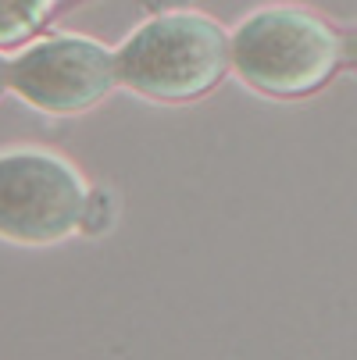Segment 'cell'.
<instances>
[{"instance_id":"5b68a950","label":"cell","mask_w":357,"mask_h":360,"mask_svg":"<svg viewBox=\"0 0 357 360\" xmlns=\"http://www.w3.org/2000/svg\"><path fill=\"white\" fill-rule=\"evenodd\" d=\"M50 11H54L50 0H0V50L29 43Z\"/></svg>"},{"instance_id":"6da1fadb","label":"cell","mask_w":357,"mask_h":360,"mask_svg":"<svg viewBox=\"0 0 357 360\" xmlns=\"http://www.w3.org/2000/svg\"><path fill=\"white\" fill-rule=\"evenodd\" d=\"M343 65V32L303 4H261L229 29V75L272 100L318 93Z\"/></svg>"},{"instance_id":"277c9868","label":"cell","mask_w":357,"mask_h":360,"mask_svg":"<svg viewBox=\"0 0 357 360\" xmlns=\"http://www.w3.org/2000/svg\"><path fill=\"white\" fill-rule=\"evenodd\" d=\"M115 89V50L82 32L32 36L8 54V93L43 115H86Z\"/></svg>"},{"instance_id":"8992f818","label":"cell","mask_w":357,"mask_h":360,"mask_svg":"<svg viewBox=\"0 0 357 360\" xmlns=\"http://www.w3.org/2000/svg\"><path fill=\"white\" fill-rule=\"evenodd\" d=\"M343 61H346V65H353V68H357V29H353V32H346V36H343Z\"/></svg>"},{"instance_id":"52a82bcc","label":"cell","mask_w":357,"mask_h":360,"mask_svg":"<svg viewBox=\"0 0 357 360\" xmlns=\"http://www.w3.org/2000/svg\"><path fill=\"white\" fill-rule=\"evenodd\" d=\"M8 93V54L0 50V96Z\"/></svg>"},{"instance_id":"3957f363","label":"cell","mask_w":357,"mask_h":360,"mask_svg":"<svg viewBox=\"0 0 357 360\" xmlns=\"http://www.w3.org/2000/svg\"><path fill=\"white\" fill-rule=\"evenodd\" d=\"M89 179L61 150L18 143L0 150V239L58 246L82 232Z\"/></svg>"},{"instance_id":"ba28073f","label":"cell","mask_w":357,"mask_h":360,"mask_svg":"<svg viewBox=\"0 0 357 360\" xmlns=\"http://www.w3.org/2000/svg\"><path fill=\"white\" fill-rule=\"evenodd\" d=\"M50 4H54V8H58V4H65V0H50Z\"/></svg>"},{"instance_id":"7a4b0ae2","label":"cell","mask_w":357,"mask_h":360,"mask_svg":"<svg viewBox=\"0 0 357 360\" xmlns=\"http://www.w3.org/2000/svg\"><path fill=\"white\" fill-rule=\"evenodd\" d=\"M115 75L122 89L154 104L200 100L229 75V29L208 11H158L115 46Z\"/></svg>"}]
</instances>
